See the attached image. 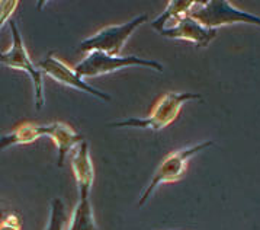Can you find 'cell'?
Returning a JSON list of instances; mask_svg holds the SVG:
<instances>
[{
  "mask_svg": "<svg viewBox=\"0 0 260 230\" xmlns=\"http://www.w3.org/2000/svg\"><path fill=\"white\" fill-rule=\"evenodd\" d=\"M202 99L199 94L190 92H167L157 99L156 105L150 111L146 118H126L122 121H116L109 124V127H133V128H146L153 131L165 130L172 126L180 115L182 106L189 101Z\"/></svg>",
  "mask_w": 260,
  "mask_h": 230,
  "instance_id": "obj_1",
  "label": "cell"
},
{
  "mask_svg": "<svg viewBox=\"0 0 260 230\" xmlns=\"http://www.w3.org/2000/svg\"><path fill=\"white\" fill-rule=\"evenodd\" d=\"M212 145H214V141L205 140V141L198 143V145H195V146L183 147V149H180V150H176V152L169 153V155L161 160V163L157 166L156 172H154L153 178L150 181L148 187H147L146 191L141 194V197L138 199V207H143L147 201L150 199V197L153 195V192H154L160 185H163V184H173V182H177L179 179L183 178V175L186 174L189 160L195 156V155L201 153L202 150H205V149H208V147L212 146Z\"/></svg>",
  "mask_w": 260,
  "mask_h": 230,
  "instance_id": "obj_2",
  "label": "cell"
},
{
  "mask_svg": "<svg viewBox=\"0 0 260 230\" xmlns=\"http://www.w3.org/2000/svg\"><path fill=\"white\" fill-rule=\"evenodd\" d=\"M128 67H147V69H154L156 72H163V64L156 60L141 59L137 55H128V57L109 55L102 51L87 52L83 60L76 64L73 69L82 79H84V77H99L104 74L124 70Z\"/></svg>",
  "mask_w": 260,
  "mask_h": 230,
  "instance_id": "obj_3",
  "label": "cell"
},
{
  "mask_svg": "<svg viewBox=\"0 0 260 230\" xmlns=\"http://www.w3.org/2000/svg\"><path fill=\"white\" fill-rule=\"evenodd\" d=\"M12 31V45L8 51L2 52L0 62L5 67H9L13 70L25 72L31 77L32 86H34V98H35V108L41 109L45 104V96H44V73L38 66L31 60L28 50L25 47V42L22 38L21 31L18 28L16 22H11Z\"/></svg>",
  "mask_w": 260,
  "mask_h": 230,
  "instance_id": "obj_4",
  "label": "cell"
},
{
  "mask_svg": "<svg viewBox=\"0 0 260 230\" xmlns=\"http://www.w3.org/2000/svg\"><path fill=\"white\" fill-rule=\"evenodd\" d=\"M193 19L202 23L207 28L218 30L219 26L236 25V23H249L260 26V16L249 12L240 11L229 0H208L197 2L195 8L189 13Z\"/></svg>",
  "mask_w": 260,
  "mask_h": 230,
  "instance_id": "obj_5",
  "label": "cell"
},
{
  "mask_svg": "<svg viewBox=\"0 0 260 230\" xmlns=\"http://www.w3.org/2000/svg\"><path fill=\"white\" fill-rule=\"evenodd\" d=\"M148 21L146 13L136 16L134 19L119 23V25H109L101 28L92 37L86 38L80 42L79 50L84 52L102 51L109 55H119L124 50L125 44L129 40V37L137 31V28Z\"/></svg>",
  "mask_w": 260,
  "mask_h": 230,
  "instance_id": "obj_6",
  "label": "cell"
},
{
  "mask_svg": "<svg viewBox=\"0 0 260 230\" xmlns=\"http://www.w3.org/2000/svg\"><path fill=\"white\" fill-rule=\"evenodd\" d=\"M38 67L41 69V72L45 76L51 77L52 80L58 82V83L69 86L72 89L80 91L87 95H92L94 98H99L102 101L109 102L111 101V95L105 94L99 89H94L93 86H90L89 83L84 82V79H82L79 74L76 73V70L72 69L69 64H66L62 60H60L58 57L54 55V52L47 54L45 59H42L41 62L38 63Z\"/></svg>",
  "mask_w": 260,
  "mask_h": 230,
  "instance_id": "obj_7",
  "label": "cell"
},
{
  "mask_svg": "<svg viewBox=\"0 0 260 230\" xmlns=\"http://www.w3.org/2000/svg\"><path fill=\"white\" fill-rule=\"evenodd\" d=\"M158 34L172 40L193 42L197 47H208L217 37V30L207 28L202 23H199L197 19H193L190 15H186L182 19H179L173 26L165 28Z\"/></svg>",
  "mask_w": 260,
  "mask_h": 230,
  "instance_id": "obj_8",
  "label": "cell"
},
{
  "mask_svg": "<svg viewBox=\"0 0 260 230\" xmlns=\"http://www.w3.org/2000/svg\"><path fill=\"white\" fill-rule=\"evenodd\" d=\"M72 170L77 184L79 197H90V191L94 182V167L89 145L82 141L73 150L72 155Z\"/></svg>",
  "mask_w": 260,
  "mask_h": 230,
  "instance_id": "obj_9",
  "label": "cell"
},
{
  "mask_svg": "<svg viewBox=\"0 0 260 230\" xmlns=\"http://www.w3.org/2000/svg\"><path fill=\"white\" fill-rule=\"evenodd\" d=\"M45 137H50L52 143L57 147V165L61 167L64 165L66 156L79 146L84 138L82 134H79L73 127H70L66 123L55 121L48 126H44Z\"/></svg>",
  "mask_w": 260,
  "mask_h": 230,
  "instance_id": "obj_10",
  "label": "cell"
},
{
  "mask_svg": "<svg viewBox=\"0 0 260 230\" xmlns=\"http://www.w3.org/2000/svg\"><path fill=\"white\" fill-rule=\"evenodd\" d=\"M41 137H45L44 126L34 124V123H21L12 131L2 136L0 146L3 150H6L16 145H31L34 141L40 140Z\"/></svg>",
  "mask_w": 260,
  "mask_h": 230,
  "instance_id": "obj_11",
  "label": "cell"
},
{
  "mask_svg": "<svg viewBox=\"0 0 260 230\" xmlns=\"http://www.w3.org/2000/svg\"><path fill=\"white\" fill-rule=\"evenodd\" d=\"M197 2L195 0H170L167 3L166 9L163 13H160L154 21L151 22V26L160 32L165 28H170L176 23L179 19L186 16L190 11L195 8Z\"/></svg>",
  "mask_w": 260,
  "mask_h": 230,
  "instance_id": "obj_12",
  "label": "cell"
},
{
  "mask_svg": "<svg viewBox=\"0 0 260 230\" xmlns=\"http://www.w3.org/2000/svg\"><path fill=\"white\" fill-rule=\"evenodd\" d=\"M67 230H98L90 197H79Z\"/></svg>",
  "mask_w": 260,
  "mask_h": 230,
  "instance_id": "obj_13",
  "label": "cell"
},
{
  "mask_svg": "<svg viewBox=\"0 0 260 230\" xmlns=\"http://www.w3.org/2000/svg\"><path fill=\"white\" fill-rule=\"evenodd\" d=\"M66 224V210L60 198H54L50 206V217L45 230H64Z\"/></svg>",
  "mask_w": 260,
  "mask_h": 230,
  "instance_id": "obj_14",
  "label": "cell"
},
{
  "mask_svg": "<svg viewBox=\"0 0 260 230\" xmlns=\"http://www.w3.org/2000/svg\"><path fill=\"white\" fill-rule=\"evenodd\" d=\"M0 230H22L19 216L15 214V213H8V214H5V217L2 220Z\"/></svg>",
  "mask_w": 260,
  "mask_h": 230,
  "instance_id": "obj_15",
  "label": "cell"
},
{
  "mask_svg": "<svg viewBox=\"0 0 260 230\" xmlns=\"http://www.w3.org/2000/svg\"><path fill=\"white\" fill-rule=\"evenodd\" d=\"M18 6V2L16 0H12V2H2L0 3V11H2V22H0V26L3 28L6 25V22L11 19V15L15 12Z\"/></svg>",
  "mask_w": 260,
  "mask_h": 230,
  "instance_id": "obj_16",
  "label": "cell"
}]
</instances>
